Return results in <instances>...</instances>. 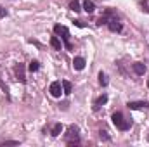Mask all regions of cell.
Listing matches in <instances>:
<instances>
[{"label": "cell", "instance_id": "cell-1", "mask_svg": "<svg viewBox=\"0 0 149 147\" xmlns=\"http://www.w3.org/2000/svg\"><path fill=\"white\" fill-rule=\"evenodd\" d=\"M111 119H113V123H114V126H116L118 130H121V132L128 130V128H130V125H132L128 119H125V116H123L121 112H113Z\"/></svg>", "mask_w": 149, "mask_h": 147}, {"label": "cell", "instance_id": "cell-2", "mask_svg": "<svg viewBox=\"0 0 149 147\" xmlns=\"http://www.w3.org/2000/svg\"><path fill=\"white\" fill-rule=\"evenodd\" d=\"M54 31H56V35H61L63 42H64V45H66V49H70V50L73 49V45H71V42H70V31H68L66 26L56 24V26H54Z\"/></svg>", "mask_w": 149, "mask_h": 147}, {"label": "cell", "instance_id": "cell-3", "mask_svg": "<svg viewBox=\"0 0 149 147\" xmlns=\"http://www.w3.org/2000/svg\"><path fill=\"white\" fill-rule=\"evenodd\" d=\"M49 92H50L52 97H61V94H63V83L61 81H52L50 87H49Z\"/></svg>", "mask_w": 149, "mask_h": 147}, {"label": "cell", "instance_id": "cell-4", "mask_svg": "<svg viewBox=\"0 0 149 147\" xmlns=\"http://www.w3.org/2000/svg\"><path fill=\"white\" fill-rule=\"evenodd\" d=\"M108 28L111 30L113 33H120L121 30H123V26H121V23L116 19V17H113V19H108Z\"/></svg>", "mask_w": 149, "mask_h": 147}, {"label": "cell", "instance_id": "cell-5", "mask_svg": "<svg viewBox=\"0 0 149 147\" xmlns=\"http://www.w3.org/2000/svg\"><path fill=\"white\" fill-rule=\"evenodd\" d=\"M128 106V109H148L149 107V104L146 102V101H137V102H128L127 104Z\"/></svg>", "mask_w": 149, "mask_h": 147}, {"label": "cell", "instance_id": "cell-6", "mask_svg": "<svg viewBox=\"0 0 149 147\" xmlns=\"http://www.w3.org/2000/svg\"><path fill=\"white\" fill-rule=\"evenodd\" d=\"M14 71H16V76H17V80H19L21 83L26 81V76H24V64H21V62L16 64V69H14Z\"/></svg>", "mask_w": 149, "mask_h": 147}, {"label": "cell", "instance_id": "cell-7", "mask_svg": "<svg viewBox=\"0 0 149 147\" xmlns=\"http://www.w3.org/2000/svg\"><path fill=\"white\" fill-rule=\"evenodd\" d=\"M132 69H134L135 74L142 76V74L146 73V64H142V62H134V64H132Z\"/></svg>", "mask_w": 149, "mask_h": 147}, {"label": "cell", "instance_id": "cell-8", "mask_svg": "<svg viewBox=\"0 0 149 147\" xmlns=\"http://www.w3.org/2000/svg\"><path fill=\"white\" fill-rule=\"evenodd\" d=\"M73 68L76 71H81V69L85 68V59H83V57H74L73 59Z\"/></svg>", "mask_w": 149, "mask_h": 147}, {"label": "cell", "instance_id": "cell-9", "mask_svg": "<svg viewBox=\"0 0 149 147\" xmlns=\"http://www.w3.org/2000/svg\"><path fill=\"white\" fill-rule=\"evenodd\" d=\"M83 9H85L88 14H92V12L95 10V3H94L92 0H85V2H83Z\"/></svg>", "mask_w": 149, "mask_h": 147}, {"label": "cell", "instance_id": "cell-10", "mask_svg": "<svg viewBox=\"0 0 149 147\" xmlns=\"http://www.w3.org/2000/svg\"><path fill=\"white\" fill-rule=\"evenodd\" d=\"M108 102V95H101V97H97L95 99V102H94V106H95V109H99L101 106H104Z\"/></svg>", "mask_w": 149, "mask_h": 147}, {"label": "cell", "instance_id": "cell-11", "mask_svg": "<svg viewBox=\"0 0 149 147\" xmlns=\"http://www.w3.org/2000/svg\"><path fill=\"white\" fill-rule=\"evenodd\" d=\"M50 45H52L56 50H61V49H63V43H61V40H59L57 37H52V38H50Z\"/></svg>", "mask_w": 149, "mask_h": 147}, {"label": "cell", "instance_id": "cell-12", "mask_svg": "<svg viewBox=\"0 0 149 147\" xmlns=\"http://www.w3.org/2000/svg\"><path fill=\"white\" fill-rule=\"evenodd\" d=\"M73 137H76V139H78V126L71 125V126L68 128V139H73Z\"/></svg>", "mask_w": 149, "mask_h": 147}, {"label": "cell", "instance_id": "cell-13", "mask_svg": "<svg viewBox=\"0 0 149 147\" xmlns=\"http://www.w3.org/2000/svg\"><path fill=\"white\" fill-rule=\"evenodd\" d=\"M61 132H63V125H61V123H56V125L52 126V132H50V133H52L54 137H57V135H61Z\"/></svg>", "mask_w": 149, "mask_h": 147}, {"label": "cell", "instance_id": "cell-14", "mask_svg": "<svg viewBox=\"0 0 149 147\" xmlns=\"http://www.w3.org/2000/svg\"><path fill=\"white\" fill-rule=\"evenodd\" d=\"M61 83H63V94H66V95H68V94H71V88H73V87H71V83H70V81H66V80H64V81H61Z\"/></svg>", "mask_w": 149, "mask_h": 147}, {"label": "cell", "instance_id": "cell-15", "mask_svg": "<svg viewBox=\"0 0 149 147\" xmlns=\"http://www.w3.org/2000/svg\"><path fill=\"white\" fill-rule=\"evenodd\" d=\"M70 9H71L73 12H80V10H81V7H80V2H78V0H73V2L70 3Z\"/></svg>", "mask_w": 149, "mask_h": 147}, {"label": "cell", "instance_id": "cell-16", "mask_svg": "<svg viewBox=\"0 0 149 147\" xmlns=\"http://www.w3.org/2000/svg\"><path fill=\"white\" fill-rule=\"evenodd\" d=\"M38 68H40V62H38V61H31V62H30V66H28V69H30L31 73L38 71Z\"/></svg>", "mask_w": 149, "mask_h": 147}, {"label": "cell", "instance_id": "cell-17", "mask_svg": "<svg viewBox=\"0 0 149 147\" xmlns=\"http://www.w3.org/2000/svg\"><path fill=\"white\" fill-rule=\"evenodd\" d=\"M99 83H101L102 87H106V85H108V76H106V73H102V71L99 73Z\"/></svg>", "mask_w": 149, "mask_h": 147}, {"label": "cell", "instance_id": "cell-18", "mask_svg": "<svg viewBox=\"0 0 149 147\" xmlns=\"http://www.w3.org/2000/svg\"><path fill=\"white\" fill-rule=\"evenodd\" d=\"M0 88H2V92L5 94V97L9 99V97H10V95H9V88H7V85H5V83H3L2 80H0Z\"/></svg>", "mask_w": 149, "mask_h": 147}, {"label": "cell", "instance_id": "cell-19", "mask_svg": "<svg viewBox=\"0 0 149 147\" xmlns=\"http://www.w3.org/2000/svg\"><path fill=\"white\" fill-rule=\"evenodd\" d=\"M141 7H142L144 12H148L149 14V0H142V2H141Z\"/></svg>", "mask_w": 149, "mask_h": 147}, {"label": "cell", "instance_id": "cell-20", "mask_svg": "<svg viewBox=\"0 0 149 147\" xmlns=\"http://www.w3.org/2000/svg\"><path fill=\"white\" fill-rule=\"evenodd\" d=\"M99 137H101L102 140H109V139H111V137L108 135V132H106V130H101V132H99Z\"/></svg>", "mask_w": 149, "mask_h": 147}, {"label": "cell", "instance_id": "cell-21", "mask_svg": "<svg viewBox=\"0 0 149 147\" xmlns=\"http://www.w3.org/2000/svg\"><path fill=\"white\" fill-rule=\"evenodd\" d=\"M5 16H7V10H5V9H2V7H0V17H5Z\"/></svg>", "mask_w": 149, "mask_h": 147}, {"label": "cell", "instance_id": "cell-22", "mask_svg": "<svg viewBox=\"0 0 149 147\" xmlns=\"http://www.w3.org/2000/svg\"><path fill=\"white\" fill-rule=\"evenodd\" d=\"M74 24H76V26H78V28H83V26H85V24H83V23H81V21H74Z\"/></svg>", "mask_w": 149, "mask_h": 147}, {"label": "cell", "instance_id": "cell-23", "mask_svg": "<svg viewBox=\"0 0 149 147\" xmlns=\"http://www.w3.org/2000/svg\"><path fill=\"white\" fill-rule=\"evenodd\" d=\"M148 87H149V81H148Z\"/></svg>", "mask_w": 149, "mask_h": 147}]
</instances>
